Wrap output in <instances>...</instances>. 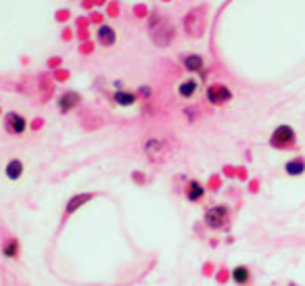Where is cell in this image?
<instances>
[{
	"instance_id": "8fae6325",
	"label": "cell",
	"mask_w": 305,
	"mask_h": 286,
	"mask_svg": "<svg viewBox=\"0 0 305 286\" xmlns=\"http://www.w3.org/2000/svg\"><path fill=\"white\" fill-rule=\"evenodd\" d=\"M113 101L119 105V107H132L136 103V94L134 92H126V90H117L113 94Z\"/></svg>"
},
{
	"instance_id": "9a60e30c",
	"label": "cell",
	"mask_w": 305,
	"mask_h": 286,
	"mask_svg": "<svg viewBox=\"0 0 305 286\" xmlns=\"http://www.w3.org/2000/svg\"><path fill=\"white\" fill-rule=\"evenodd\" d=\"M88 198H90L88 194H86V196H75V198H73V201H71V203H69V207H67V211H69V213H71V211H73L75 207H80V203H84V201H88Z\"/></svg>"
},
{
	"instance_id": "3957f363",
	"label": "cell",
	"mask_w": 305,
	"mask_h": 286,
	"mask_svg": "<svg viewBox=\"0 0 305 286\" xmlns=\"http://www.w3.org/2000/svg\"><path fill=\"white\" fill-rule=\"evenodd\" d=\"M207 101L211 105H226L228 101H232V90L224 84H211L207 88Z\"/></svg>"
},
{
	"instance_id": "52a82bcc",
	"label": "cell",
	"mask_w": 305,
	"mask_h": 286,
	"mask_svg": "<svg viewBox=\"0 0 305 286\" xmlns=\"http://www.w3.org/2000/svg\"><path fill=\"white\" fill-rule=\"evenodd\" d=\"M205 196V186L199 180H190L188 182V188H186V198L190 203H197Z\"/></svg>"
},
{
	"instance_id": "7a4b0ae2",
	"label": "cell",
	"mask_w": 305,
	"mask_h": 286,
	"mask_svg": "<svg viewBox=\"0 0 305 286\" xmlns=\"http://www.w3.org/2000/svg\"><path fill=\"white\" fill-rule=\"evenodd\" d=\"M230 220V209L226 205H215L211 209L205 211V224L213 228V230H219V228H224Z\"/></svg>"
},
{
	"instance_id": "7c38bea8",
	"label": "cell",
	"mask_w": 305,
	"mask_h": 286,
	"mask_svg": "<svg viewBox=\"0 0 305 286\" xmlns=\"http://www.w3.org/2000/svg\"><path fill=\"white\" fill-rule=\"evenodd\" d=\"M5 171H7V178L9 180H19L21 174H23V163L19 159H11Z\"/></svg>"
},
{
	"instance_id": "2e32d148",
	"label": "cell",
	"mask_w": 305,
	"mask_h": 286,
	"mask_svg": "<svg viewBox=\"0 0 305 286\" xmlns=\"http://www.w3.org/2000/svg\"><path fill=\"white\" fill-rule=\"evenodd\" d=\"M140 92H142L144 96H150V88H146V86H142V88H140Z\"/></svg>"
},
{
	"instance_id": "6da1fadb",
	"label": "cell",
	"mask_w": 305,
	"mask_h": 286,
	"mask_svg": "<svg viewBox=\"0 0 305 286\" xmlns=\"http://www.w3.org/2000/svg\"><path fill=\"white\" fill-rule=\"evenodd\" d=\"M270 145L274 149H293L297 145V134L290 125H278L274 130V134L270 136Z\"/></svg>"
},
{
	"instance_id": "ba28073f",
	"label": "cell",
	"mask_w": 305,
	"mask_h": 286,
	"mask_svg": "<svg viewBox=\"0 0 305 286\" xmlns=\"http://www.w3.org/2000/svg\"><path fill=\"white\" fill-rule=\"evenodd\" d=\"M232 280H234V284L245 286V284H249V280H251V271H249L247 265H237L232 269Z\"/></svg>"
},
{
	"instance_id": "4fadbf2b",
	"label": "cell",
	"mask_w": 305,
	"mask_h": 286,
	"mask_svg": "<svg viewBox=\"0 0 305 286\" xmlns=\"http://www.w3.org/2000/svg\"><path fill=\"white\" fill-rule=\"evenodd\" d=\"M182 63L188 71H201L203 69V56L201 54H188V56H184Z\"/></svg>"
},
{
	"instance_id": "5b68a950",
	"label": "cell",
	"mask_w": 305,
	"mask_h": 286,
	"mask_svg": "<svg viewBox=\"0 0 305 286\" xmlns=\"http://www.w3.org/2000/svg\"><path fill=\"white\" fill-rule=\"evenodd\" d=\"M80 103H82V98H80L78 92H65V94L59 96V103H57V105H59V109H61L63 113H67V111L75 109Z\"/></svg>"
},
{
	"instance_id": "277c9868",
	"label": "cell",
	"mask_w": 305,
	"mask_h": 286,
	"mask_svg": "<svg viewBox=\"0 0 305 286\" xmlns=\"http://www.w3.org/2000/svg\"><path fill=\"white\" fill-rule=\"evenodd\" d=\"M5 127H7V132L9 134H23L25 132V127H27V121L23 115H19V113H7L5 115Z\"/></svg>"
},
{
	"instance_id": "5bb4252c",
	"label": "cell",
	"mask_w": 305,
	"mask_h": 286,
	"mask_svg": "<svg viewBox=\"0 0 305 286\" xmlns=\"http://www.w3.org/2000/svg\"><path fill=\"white\" fill-rule=\"evenodd\" d=\"M17 253H19V242L15 238H9L3 245V255L11 259V257H17Z\"/></svg>"
},
{
	"instance_id": "30bf717a",
	"label": "cell",
	"mask_w": 305,
	"mask_h": 286,
	"mask_svg": "<svg viewBox=\"0 0 305 286\" xmlns=\"http://www.w3.org/2000/svg\"><path fill=\"white\" fill-rule=\"evenodd\" d=\"M197 88H199V82L197 80H186V82H182V84L178 86V94L182 96V98H190V96H195Z\"/></svg>"
},
{
	"instance_id": "9c48e42d",
	"label": "cell",
	"mask_w": 305,
	"mask_h": 286,
	"mask_svg": "<svg viewBox=\"0 0 305 286\" xmlns=\"http://www.w3.org/2000/svg\"><path fill=\"white\" fill-rule=\"evenodd\" d=\"M284 171L288 176H301L305 171V159L303 157H297V159H290L286 165H284Z\"/></svg>"
},
{
	"instance_id": "8992f818",
	"label": "cell",
	"mask_w": 305,
	"mask_h": 286,
	"mask_svg": "<svg viewBox=\"0 0 305 286\" xmlns=\"http://www.w3.org/2000/svg\"><path fill=\"white\" fill-rule=\"evenodd\" d=\"M96 38H99V42L103 46H113L115 44V40H117V34L113 27H109V25H101L99 30H96Z\"/></svg>"
}]
</instances>
